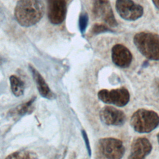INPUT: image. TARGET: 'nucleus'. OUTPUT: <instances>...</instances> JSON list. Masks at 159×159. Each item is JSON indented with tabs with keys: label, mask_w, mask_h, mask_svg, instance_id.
Here are the masks:
<instances>
[{
	"label": "nucleus",
	"mask_w": 159,
	"mask_h": 159,
	"mask_svg": "<svg viewBox=\"0 0 159 159\" xmlns=\"http://www.w3.org/2000/svg\"><path fill=\"white\" fill-rule=\"evenodd\" d=\"M88 16L86 13H82L80 14L79 17V21H78V25H79V29L82 34H84V33L86 31V27L88 26Z\"/></svg>",
	"instance_id": "obj_17"
},
{
	"label": "nucleus",
	"mask_w": 159,
	"mask_h": 159,
	"mask_svg": "<svg viewBox=\"0 0 159 159\" xmlns=\"http://www.w3.org/2000/svg\"><path fill=\"white\" fill-rule=\"evenodd\" d=\"M127 159H129V158H127Z\"/></svg>",
	"instance_id": "obj_23"
},
{
	"label": "nucleus",
	"mask_w": 159,
	"mask_h": 159,
	"mask_svg": "<svg viewBox=\"0 0 159 159\" xmlns=\"http://www.w3.org/2000/svg\"><path fill=\"white\" fill-rule=\"evenodd\" d=\"M29 70L31 72L32 76L36 84L37 88L40 96L48 99H53L56 98L55 94L51 91L48 85L40 73L32 65L29 66Z\"/></svg>",
	"instance_id": "obj_12"
},
{
	"label": "nucleus",
	"mask_w": 159,
	"mask_h": 159,
	"mask_svg": "<svg viewBox=\"0 0 159 159\" xmlns=\"http://www.w3.org/2000/svg\"><path fill=\"white\" fill-rule=\"evenodd\" d=\"M111 57L113 63L122 68L129 67L132 60L130 51L122 44H116L112 47Z\"/></svg>",
	"instance_id": "obj_10"
},
{
	"label": "nucleus",
	"mask_w": 159,
	"mask_h": 159,
	"mask_svg": "<svg viewBox=\"0 0 159 159\" xmlns=\"http://www.w3.org/2000/svg\"><path fill=\"white\" fill-rule=\"evenodd\" d=\"M152 1L155 6L159 9V0H152Z\"/></svg>",
	"instance_id": "obj_19"
},
{
	"label": "nucleus",
	"mask_w": 159,
	"mask_h": 159,
	"mask_svg": "<svg viewBox=\"0 0 159 159\" xmlns=\"http://www.w3.org/2000/svg\"><path fill=\"white\" fill-rule=\"evenodd\" d=\"M157 89H158V93H159V83L158 84V86H157Z\"/></svg>",
	"instance_id": "obj_21"
},
{
	"label": "nucleus",
	"mask_w": 159,
	"mask_h": 159,
	"mask_svg": "<svg viewBox=\"0 0 159 159\" xmlns=\"http://www.w3.org/2000/svg\"><path fill=\"white\" fill-rule=\"evenodd\" d=\"M44 10L41 0H19L15 6L14 16L21 26L30 27L40 21Z\"/></svg>",
	"instance_id": "obj_1"
},
{
	"label": "nucleus",
	"mask_w": 159,
	"mask_h": 159,
	"mask_svg": "<svg viewBox=\"0 0 159 159\" xmlns=\"http://www.w3.org/2000/svg\"><path fill=\"white\" fill-rule=\"evenodd\" d=\"M150 142L145 137H137L133 140L131 144L129 159H144L152 151Z\"/></svg>",
	"instance_id": "obj_11"
},
{
	"label": "nucleus",
	"mask_w": 159,
	"mask_h": 159,
	"mask_svg": "<svg viewBox=\"0 0 159 159\" xmlns=\"http://www.w3.org/2000/svg\"><path fill=\"white\" fill-rule=\"evenodd\" d=\"M159 116L152 110L139 109L131 116L130 125L139 133H148L158 127Z\"/></svg>",
	"instance_id": "obj_3"
},
{
	"label": "nucleus",
	"mask_w": 159,
	"mask_h": 159,
	"mask_svg": "<svg viewBox=\"0 0 159 159\" xmlns=\"http://www.w3.org/2000/svg\"><path fill=\"white\" fill-rule=\"evenodd\" d=\"M92 12L95 18L104 21L107 25L117 26L109 0H93Z\"/></svg>",
	"instance_id": "obj_6"
},
{
	"label": "nucleus",
	"mask_w": 159,
	"mask_h": 159,
	"mask_svg": "<svg viewBox=\"0 0 159 159\" xmlns=\"http://www.w3.org/2000/svg\"><path fill=\"white\" fill-rule=\"evenodd\" d=\"M116 9L119 15L126 20H136L143 14V8L132 0H116Z\"/></svg>",
	"instance_id": "obj_7"
},
{
	"label": "nucleus",
	"mask_w": 159,
	"mask_h": 159,
	"mask_svg": "<svg viewBox=\"0 0 159 159\" xmlns=\"http://www.w3.org/2000/svg\"><path fill=\"white\" fill-rule=\"evenodd\" d=\"M134 43L138 50L147 59L159 60V35L141 32L135 35Z\"/></svg>",
	"instance_id": "obj_2"
},
{
	"label": "nucleus",
	"mask_w": 159,
	"mask_h": 159,
	"mask_svg": "<svg viewBox=\"0 0 159 159\" xmlns=\"http://www.w3.org/2000/svg\"><path fill=\"white\" fill-rule=\"evenodd\" d=\"M35 100V97H34L25 103L17 106L16 107L12 109L9 114L12 117H18L31 113L33 111V105Z\"/></svg>",
	"instance_id": "obj_13"
},
{
	"label": "nucleus",
	"mask_w": 159,
	"mask_h": 159,
	"mask_svg": "<svg viewBox=\"0 0 159 159\" xmlns=\"http://www.w3.org/2000/svg\"><path fill=\"white\" fill-rule=\"evenodd\" d=\"M36 153L28 150H20L9 154L5 159H37Z\"/></svg>",
	"instance_id": "obj_15"
},
{
	"label": "nucleus",
	"mask_w": 159,
	"mask_h": 159,
	"mask_svg": "<svg viewBox=\"0 0 159 159\" xmlns=\"http://www.w3.org/2000/svg\"><path fill=\"white\" fill-rule=\"evenodd\" d=\"M47 16L49 21L54 25L61 24L67 11L66 0H47Z\"/></svg>",
	"instance_id": "obj_8"
},
{
	"label": "nucleus",
	"mask_w": 159,
	"mask_h": 159,
	"mask_svg": "<svg viewBox=\"0 0 159 159\" xmlns=\"http://www.w3.org/2000/svg\"><path fill=\"white\" fill-rule=\"evenodd\" d=\"M106 32H114L109 26L103 24H94L91 29V33L93 35H98Z\"/></svg>",
	"instance_id": "obj_16"
},
{
	"label": "nucleus",
	"mask_w": 159,
	"mask_h": 159,
	"mask_svg": "<svg viewBox=\"0 0 159 159\" xmlns=\"http://www.w3.org/2000/svg\"><path fill=\"white\" fill-rule=\"evenodd\" d=\"M98 97L104 103L119 107L125 106L130 100L129 92L124 87L111 90L101 89L98 92Z\"/></svg>",
	"instance_id": "obj_5"
},
{
	"label": "nucleus",
	"mask_w": 159,
	"mask_h": 159,
	"mask_svg": "<svg viewBox=\"0 0 159 159\" xmlns=\"http://www.w3.org/2000/svg\"><path fill=\"white\" fill-rule=\"evenodd\" d=\"M9 81L12 94L16 97H19L23 95L25 89L24 82L19 77L15 75H11L9 78Z\"/></svg>",
	"instance_id": "obj_14"
},
{
	"label": "nucleus",
	"mask_w": 159,
	"mask_h": 159,
	"mask_svg": "<svg viewBox=\"0 0 159 159\" xmlns=\"http://www.w3.org/2000/svg\"><path fill=\"white\" fill-rule=\"evenodd\" d=\"M157 140H158V143H159V132L157 134Z\"/></svg>",
	"instance_id": "obj_20"
},
{
	"label": "nucleus",
	"mask_w": 159,
	"mask_h": 159,
	"mask_svg": "<svg viewBox=\"0 0 159 159\" xmlns=\"http://www.w3.org/2000/svg\"><path fill=\"white\" fill-rule=\"evenodd\" d=\"M2 58L0 57V65L2 63Z\"/></svg>",
	"instance_id": "obj_22"
},
{
	"label": "nucleus",
	"mask_w": 159,
	"mask_h": 159,
	"mask_svg": "<svg viewBox=\"0 0 159 159\" xmlns=\"http://www.w3.org/2000/svg\"><path fill=\"white\" fill-rule=\"evenodd\" d=\"M125 153L122 142L111 137L100 139L96 145L95 159H121Z\"/></svg>",
	"instance_id": "obj_4"
},
{
	"label": "nucleus",
	"mask_w": 159,
	"mask_h": 159,
	"mask_svg": "<svg viewBox=\"0 0 159 159\" xmlns=\"http://www.w3.org/2000/svg\"><path fill=\"white\" fill-rule=\"evenodd\" d=\"M81 134H82V136H83V138L84 139V141L85 142V145H86V147L88 154H89V156H91V150L90 143H89V141L87 134H86V132H85L84 130H83L81 131Z\"/></svg>",
	"instance_id": "obj_18"
},
{
	"label": "nucleus",
	"mask_w": 159,
	"mask_h": 159,
	"mask_svg": "<svg viewBox=\"0 0 159 159\" xmlns=\"http://www.w3.org/2000/svg\"><path fill=\"white\" fill-rule=\"evenodd\" d=\"M101 120L106 125L119 126L124 124L125 121V113L117 108L106 106L99 112Z\"/></svg>",
	"instance_id": "obj_9"
}]
</instances>
